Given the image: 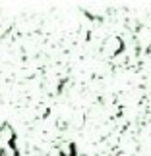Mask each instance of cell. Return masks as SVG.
<instances>
[{
  "instance_id": "cell-1",
  "label": "cell",
  "mask_w": 151,
  "mask_h": 156,
  "mask_svg": "<svg viewBox=\"0 0 151 156\" xmlns=\"http://www.w3.org/2000/svg\"><path fill=\"white\" fill-rule=\"evenodd\" d=\"M134 41H136V44L140 46L142 50H147L151 48V27H140L138 31L134 33Z\"/></svg>"
},
{
  "instance_id": "cell-2",
  "label": "cell",
  "mask_w": 151,
  "mask_h": 156,
  "mask_svg": "<svg viewBox=\"0 0 151 156\" xmlns=\"http://www.w3.org/2000/svg\"><path fill=\"white\" fill-rule=\"evenodd\" d=\"M122 39L120 37H108L105 41V44H103V52L107 54V56H118L120 52H122Z\"/></svg>"
},
{
  "instance_id": "cell-3",
  "label": "cell",
  "mask_w": 151,
  "mask_h": 156,
  "mask_svg": "<svg viewBox=\"0 0 151 156\" xmlns=\"http://www.w3.org/2000/svg\"><path fill=\"white\" fill-rule=\"evenodd\" d=\"M14 139H16V133L14 129H12L10 123H2L0 125V147H10L14 145Z\"/></svg>"
},
{
  "instance_id": "cell-4",
  "label": "cell",
  "mask_w": 151,
  "mask_h": 156,
  "mask_svg": "<svg viewBox=\"0 0 151 156\" xmlns=\"http://www.w3.org/2000/svg\"><path fill=\"white\" fill-rule=\"evenodd\" d=\"M2 154H4V156H17V148H16L14 145L4 147V148H2Z\"/></svg>"
},
{
  "instance_id": "cell-5",
  "label": "cell",
  "mask_w": 151,
  "mask_h": 156,
  "mask_svg": "<svg viewBox=\"0 0 151 156\" xmlns=\"http://www.w3.org/2000/svg\"><path fill=\"white\" fill-rule=\"evenodd\" d=\"M76 156H83V154H76Z\"/></svg>"
},
{
  "instance_id": "cell-6",
  "label": "cell",
  "mask_w": 151,
  "mask_h": 156,
  "mask_svg": "<svg viewBox=\"0 0 151 156\" xmlns=\"http://www.w3.org/2000/svg\"><path fill=\"white\" fill-rule=\"evenodd\" d=\"M2 156H4V154H2Z\"/></svg>"
}]
</instances>
